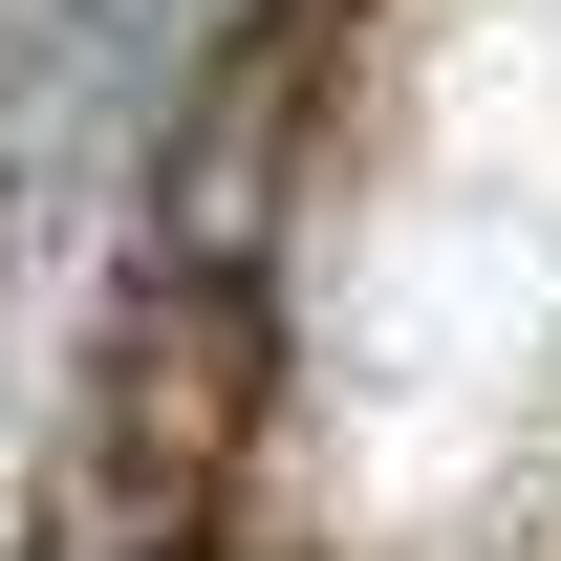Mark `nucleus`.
Instances as JSON below:
<instances>
[{
	"instance_id": "1",
	"label": "nucleus",
	"mask_w": 561,
	"mask_h": 561,
	"mask_svg": "<svg viewBox=\"0 0 561 561\" xmlns=\"http://www.w3.org/2000/svg\"><path fill=\"white\" fill-rule=\"evenodd\" d=\"M238 432H260V280H130V324H108V389H87V476H108V518L130 540H173L216 476H238Z\"/></svg>"
},
{
	"instance_id": "2",
	"label": "nucleus",
	"mask_w": 561,
	"mask_h": 561,
	"mask_svg": "<svg viewBox=\"0 0 561 561\" xmlns=\"http://www.w3.org/2000/svg\"><path fill=\"white\" fill-rule=\"evenodd\" d=\"M280 151H302V108H280V22H238V44L195 66V108H173V151H151V260L260 280V238H280Z\"/></svg>"
},
{
	"instance_id": "3",
	"label": "nucleus",
	"mask_w": 561,
	"mask_h": 561,
	"mask_svg": "<svg viewBox=\"0 0 561 561\" xmlns=\"http://www.w3.org/2000/svg\"><path fill=\"white\" fill-rule=\"evenodd\" d=\"M130 561H173V540H130Z\"/></svg>"
}]
</instances>
